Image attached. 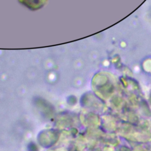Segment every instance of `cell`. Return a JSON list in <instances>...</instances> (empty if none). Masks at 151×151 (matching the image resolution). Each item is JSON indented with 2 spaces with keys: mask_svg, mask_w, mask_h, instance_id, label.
Returning a JSON list of instances; mask_svg holds the SVG:
<instances>
[{
  "mask_svg": "<svg viewBox=\"0 0 151 151\" xmlns=\"http://www.w3.org/2000/svg\"><path fill=\"white\" fill-rule=\"evenodd\" d=\"M18 1L29 10L35 11L44 7L47 4L48 0H18Z\"/></svg>",
  "mask_w": 151,
  "mask_h": 151,
  "instance_id": "1",
  "label": "cell"
}]
</instances>
